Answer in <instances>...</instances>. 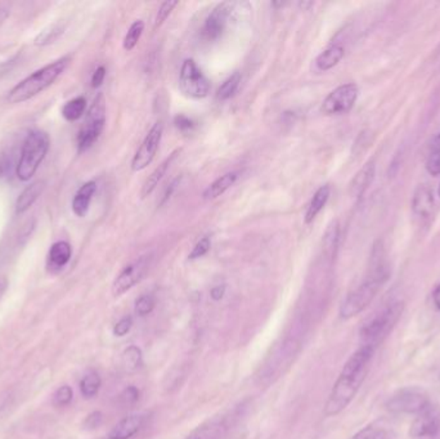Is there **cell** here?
<instances>
[{
    "label": "cell",
    "instance_id": "cell-32",
    "mask_svg": "<svg viewBox=\"0 0 440 439\" xmlns=\"http://www.w3.org/2000/svg\"><path fill=\"white\" fill-rule=\"evenodd\" d=\"M63 34V28L61 25H53L48 29L43 30L37 39H35V44L37 45H48L54 43L61 35Z\"/></svg>",
    "mask_w": 440,
    "mask_h": 439
},
{
    "label": "cell",
    "instance_id": "cell-40",
    "mask_svg": "<svg viewBox=\"0 0 440 439\" xmlns=\"http://www.w3.org/2000/svg\"><path fill=\"white\" fill-rule=\"evenodd\" d=\"M174 125H176L178 131L183 133L192 132L195 129V126H196V124L192 121L190 117L184 116V115L176 116Z\"/></svg>",
    "mask_w": 440,
    "mask_h": 439
},
{
    "label": "cell",
    "instance_id": "cell-6",
    "mask_svg": "<svg viewBox=\"0 0 440 439\" xmlns=\"http://www.w3.org/2000/svg\"><path fill=\"white\" fill-rule=\"evenodd\" d=\"M106 124V100L102 93L97 95L87 112L84 124L78 136V150L84 152L96 143Z\"/></svg>",
    "mask_w": 440,
    "mask_h": 439
},
{
    "label": "cell",
    "instance_id": "cell-9",
    "mask_svg": "<svg viewBox=\"0 0 440 439\" xmlns=\"http://www.w3.org/2000/svg\"><path fill=\"white\" fill-rule=\"evenodd\" d=\"M358 93L360 90L355 84L349 83V84L340 85L338 88L334 89L330 95L324 98L321 110L327 116L346 114L352 110L353 106L355 104Z\"/></svg>",
    "mask_w": 440,
    "mask_h": 439
},
{
    "label": "cell",
    "instance_id": "cell-7",
    "mask_svg": "<svg viewBox=\"0 0 440 439\" xmlns=\"http://www.w3.org/2000/svg\"><path fill=\"white\" fill-rule=\"evenodd\" d=\"M430 406L429 395L420 388H404L391 395L386 402V409L393 414H420Z\"/></svg>",
    "mask_w": 440,
    "mask_h": 439
},
{
    "label": "cell",
    "instance_id": "cell-44",
    "mask_svg": "<svg viewBox=\"0 0 440 439\" xmlns=\"http://www.w3.org/2000/svg\"><path fill=\"white\" fill-rule=\"evenodd\" d=\"M433 301L435 304V307L440 309V284L434 289L433 291Z\"/></svg>",
    "mask_w": 440,
    "mask_h": 439
},
{
    "label": "cell",
    "instance_id": "cell-35",
    "mask_svg": "<svg viewBox=\"0 0 440 439\" xmlns=\"http://www.w3.org/2000/svg\"><path fill=\"white\" fill-rule=\"evenodd\" d=\"M154 304H156V301H154L152 295H148V294L142 295L135 301V313L140 317L149 315L154 311Z\"/></svg>",
    "mask_w": 440,
    "mask_h": 439
},
{
    "label": "cell",
    "instance_id": "cell-18",
    "mask_svg": "<svg viewBox=\"0 0 440 439\" xmlns=\"http://www.w3.org/2000/svg\"><path fill=\"white\" fill-rule=\"evenodd\" d=\"M44 188V181H37L28 186L16 201V212L23 214V212H28L30 208L35 204L39 196L43 193Z\"/></svg>",
    "mask_w": 440,
    "mask_h": 439
},
{
    "label": "cell",
    "instance_id": "cell-10",
    "mask_svg": "<svg viewBox=\"0 0 440 439\" xmlns=\"http://www.w3.org/2000/svg\"><path fill=\"white\" fill-rule=\"evenodd\" d=\"M236 3L224 1L214 8L213 12L206 18L201 29V37L207 42H214L219 39L227 29L228 23L235 12Z\"/></svg>",
    "mask_w": 440,
    "mask_h": 439
},
{
    "label": "cell",
    "instance_id": "cell-27",
    "mask_svg": "<svg viewBox=\"0 0 440 439\" xmlns=\"http://www.w3.org/2000/svg\"><path fill=\"white\" fill-rule=\"evenodd\" d=\"M143 31H145V23L142 20H137L130 25V28L125 35L124 42H123L125 51H133L135 48V45L140 43V39Z\"/></svg>",
    "mask_w": 440,
    "mask_h": 439
},
{
    "label": "cell",
    "instance_id": "cell-28",
    "mask_svg": "<svg viewBox=\"0 0 440 439\" xmlns=\"http://www.w3.org/2000/svg\"><path fill=\"white\" fill-rule=\"evenodd\" d=\"M101 378L98 373L92 371L87 373L80 381L81 395L85 398H93L101 388Z\"/></svg>",
    "mask_w": 440,
    "mask_h": 439
},
{
    "label": "cell",
    "instance_id": "cell-1",
    "mask_svg": "<svg viewBox=\"0 0 440 439\" xmlns=\"http://www.w3.org/2000/svg\"><path fill=\"white\" fill-rule=\"evenodd\" d=\"M374 353L372 347L362 345L346 361L324 406V416L338 415L350 404L366 379Z\"/></svg>",
    "mask_w": 440,
    "mask_h": 439
},
{
    "label": "cell",
    "instance_id": "cell-46",
    "mask_svg": "<svg viewBox=\"0 0 440 439\" xmlns=\"http://www.w3.org/2000/svg\"><path fill=\"white\" fill-rule=\"evenodd\" d=\"M438 193H439V198H440V186H439V191H438Z\"/></svg>",
    "mask_w": 440,
    "mask_h": 439
},
{
    "label": "cell",
    "instance_id": "cell-23",
    "mask_svg": "<svg viewBox=\"0 0 440 439\" xmlns=\"http://www.w3.org/2000/svg\"><path fill=\"white\" fill-rule=\"evenodd\" d=\"M237 178H238V174L235 172H231L224 176H219L204 191L202 196L205 200H215V198H219L236 184Z\"/></svg>",
    "mask_w": 440,
    "mask_h": 439
},
{
    "label": "cell",
    "instance_id": "cell-41",
    "mask_svg": "<svg viewBox=\"0 0 440 439\" xmlns=\"http://www.w3.org/2000/svg\"><path fill=\"white\" fill-rule=\"evenodd\" d=\"M104 78H106V68L104 66L98 67L92 76V87L94 89L99 88L104 81Z\"/></svg>",
    "mask_w": 440,
    "mask_h": 439
},
{
    "label": "cell",
    "instance_id": "cell-13",
    "mask_svg": "<svg viewBox=\"0 0 440 439\" xmlns=\"http://www.w3.org/2000/svg\"><path fill=\"white\" fill-rule=\"evenodd\" d=\"M440 431L439 411L432 406H427L425 410L418 414L411 426L412 438L433 439Z\"/></svg>",
    "mask_w": 440,
    "mask_h": 439
},
{
    "label": "cell",
    "instance_id": "cell-24",
    "mask_svg": "<svg viewBox=\"0 0 440 439\" xmlns=\"http://www.w3.org/2000/svg\"><path fill=\"white\" fill-rule=\"evenodd\" d=\"M345 51L341 45H331L326 51H323L316 59L317 68L319 71H329L332 67L336 66L344 57Z\"/></svg>",
    "mask_w": 440,
    "mask_h": 439
},
{
    "label": "cell",
    "instance_id": "cell-31",
    "mask_svg": "<svg viewBox=\"0 0 440 439\" xmlns=\"http://www.w3.org/2000/svg\"><path fill=\"white\" fill-rule=\"evenodd\" d=\"M123 363H124L125 368L133 371V370H137L142 363V351L137 345H130L129 348H126L123 354Z\"/></svg>",
    "mask_w": 440,
    "mask_h": 439
},
{
    "label": "cell",
    "instance_id": "cell-3",
    "mask_svg": "<svg viewBox=\"0 0 440 439\" xmlns=\"http://www.w3.org/2000/svg\"><path fill=\"white\" fill-rule=\"evenodd\" d=\"M68 64H70V57L66 56L31 73L9 90L7 95L8 102L13 103V104L26 102L39 93L44 92L45 89L49 88L51 84L63 73Z\"/></svg>",
    "mask_w": 440,
    "mask_h": 439
},
{
    "label": "cell",
    "instance_id": "cell-33",
    "mask_svg": "<svg viewBox=\"0 0 440 439\" xmlns=\"http://www.w3.org/2000/svg\"><path fill=\"white\" fill-rule=\"evenodd\" d=\"M178 4H179V1H176V0H168V1L162 3L161 7L159 8V12L154 18V30L159 29L162 23L168 20V17L171 15V12L174 11V8Z\"/></svg>",
    "mask_w": 440,
    "mask_h": 439
},
{
    "label": "cell",
    "instance_id": "cell-22",
    "mask_svg": "<svg viewBox=\"0 0 440 439\" xmlns=\"http://www.w3.org/2000/svg\"><path fill=\"white\" fill-rule=\"evenodd\" d=\"M350 439H394V432L384 421H374L354 434Z\"/></svg>",
    "mask_w": 440,
    "mask_h": 439
},
{
    "label": "cell",
    "instance_id": "cell-34",
    "mask_svg": "<svg viewBox=\"0 0 440 439\" xmlns=\"http://www.w3.org/2000/svg\"><path fill=\"white\" fill-rule=\"evenodd\" d=\"M338 236H340V229H338V222H332L329 228L326 229V234L323 237V241L326 245V249L329 251H335L338 248Z\"/></svg>",
    "mask_w": 440,
    "mask_h": 439
},
{
    "label": "cell",
    "instance_id": "cell-42",
    "mask_svg": "<svg viewBox=\"0 0 440 439\" xmlns=\"http://www.w3.org/2000/svg\"><path fill=\"white\" fill-rule=\"evenodd\" d=\"M102 423V414L101 412H93V414H90L88 417H87V421H85V425L88 426L89 429H96L98 428L99 425Z\"/></svg>",
    "mask_w": 440,
    "mask_h": 439
},
{
    "label": "cell",
    "instance_id": "cell-8",
    "mask_svg": "<svg viewBox=\"0 0 440 439\" xmlns=\"http://www.w3.org/2000/svg\"><path fill=\"white\" fill-rule=\"evenodd\" d=\"M179 88L190 98L202 100L210 92V83L193 59H185L179 75Z\"/></svg>",
    "mask_w": 440,
    "mask_h": 439
},
{
    "label": "cell",
    "instance_id": "cell-17",
    "mask_svg": "<svg viewBox=\"0 0 440 439\" xmlns=\"http://www.w3.org/2000/svg\"><path fill=\"white\" fill-rule=\"evenodd\" d=\"M374 178V162H367L363 168L353 178L352 184L349 187V192L353 198H360L371 186Z\"/></svg>",
    "mask_w": 440,
    "mask_h": 439
},
{
    "label": "cell",
    "instance_id": "cell-15",
    "mask_svg": "<svg viewBox=\"0 0 440 439\" xmlns=\"http://www.w3.org/2000/svg\"><path fill=\"white\" fill-rule=\"evenodd\" d=\"M97 191V184L94 181H89L82 184L78 192L75 193L73 200V212L76 217H85L89 212L90 201L94 196Z\"/></svg>",
    "mask_w": 440,
    "mask_h": 439
},
{
    "label": "cell",
    "instance_id": "cell-37",
    "mask_svg": "<svg viewBox=\"0 0 440 439\" xmlns=\"http://www.w3.org/2000/svg\"><path fill=\"white\" fill-rule=\"evenodd\" d=\"M210 246H212L210 237H207V236L202 237V239L195 245V248L192 249L190 255H188V259H190V260H195V259H200V258L205 256L206 254L209 253Z\"/></svg>",
    "mask_w": 440,
    "mask_h": 439
},
{
    "label": "cell",
    "instance_id": "cell-12",
    "mask_svg": "<svg viewBox=\"0 0 440 439\" xmlns=\"http://www.w3.org/2000/svg\"><path fill=\"white\" fill-rule=\"evenodd\" d=\"M148 270V259L140 258L137 262L126 265L123 271L120 272L114 285H112V294L114 296H120L123 294L129 291L132 287L137 285Z\"/></svg>",
    "mask_w": 440,
    "mask_h": 439
},
{
    "label": "cell",
    "instance_id": "cell-11",
    "mask_svg": "<svg viewBox=\"0 0 440 439\" xmlns=\"http://www.w3.org/2000/svg\"><path fill=\"white\" fill-rule=\"evenodd\" d=\"M162 133H164V125L161 121L156 124L149 129V132L143 139L138 151L134 155L132 160L133 172H142L154 162V156L157 154V150L161 142Z\"/></svg>",
    "mask_w": 440,
    "mask_h": 439
},
{
    "label": "cell",
    "instance_id": "cell-39",
    "mask_svg": "<svg viewBox=\"0 0 440 439\" xmlns=\"http://www.w3.org/2000/svg\"><path fill=\"white\" fill-rule=\"evenodd\" d=\"M132 326V317H130V315L124 317V318H121V320H120V321L115 325V327H114V334H115L116 337H124V335H126V334L130 331Z\"/></svg>",
    "mask_w": 440,
    "mask_h": 439
},
{
    "label": "cell",
    "instance_id": "cell-43",
    "mask_svg": "<svg viewBox=\"0 0 440 439\" xmlns=\"http://www.w3.org/2000/svg\"><path fill=\"white\" fill-rule=\"evenodd\" d=\"M224 294H226V286H215L213 290H212V298H213L214 301H220L223 296H224Z\"/></svg>",
    "mask_w": 440,
    "mask_h": 439
},
{
    "label": "cell",
    "instance_id": "cell-26",
    "mask_svg": "<svg viewBox=\"0 0 440 439\" xmlns=\"http://www.w3.org/2000/svg\"><path fill=\"white\" fill-rule=\"evenodd\" d=\"M85 110H87L85 97H76L65 103V106L62 107V116L65 117L67 121H76L84 115Z\"/></svg>",
    "mask_w": 440,
    "mask_h": 439
},
{
    "label": "cell",
    "instance_id": "cell-30",
    "mask_svg": "<svg viewBox=\"0 0 440 439\" xmlns=\"http://www.w3.org/2000/svg\"><path fill=\"white\" fill-rule=\"evenodd\" d=\"M240 83H241V75H240V73H235L233 75H231L227 80L224 81L220 85V88L218 89V93H216L218 100H220V101L229 100L237 92V89L240 87Z\"/></svg>",
    "mask_w": 440,
    "mask_h": 439
},
{
    "label": "cell",
    "instance_id": "cell-14",
    "mask_svg": "<svg viewBox=\"0 0 440 439\" xmlns=\"http://www.w3.org/2000/svg\"><path fill=\"white\" fill-rule=\"evenodd\" d=\"M145 419L140 415H130L120 420L109 433V439H129L140 432Z\"/></svg>",
    "mask_w": 440,
    "mask_h": 439
},
{
    "label": "cell",
    "instance_id": "cell-16",
    "mask_svg": "<svg viewBox=\"0 0 440 439\" xmlns=\"http://www.w3.org/2000/svg\"><path fill=\"white\" fill-rule=\"evenodd\" d=\"M181 151H182V150H176L173 154L170 155L169 157H166L157 168L154 169V172L151 173V176L147 178L146 182H145L143 187H142L140 198H146L147 196H149V195L156 190V187L159 186L164 176L166 174L170 164L176 159V155L181 154Z\"/></svg>",
    "mask_w": 440,
    "mask_h": 439
},
{
    "label": "cell",
    "instance_id": "cell-20",
    "mask_svg": "<svg viewBox=\"0 0 440 439\" xmlns=\"http://www.w3.org/2000/svg\"><path fill=\"white\" fill-rule=\"evenodd\" d=\"M412 205H413V212L420 218L425 220V218L432 217L434 210L433 192L425 186L420 187L415 193Z\"/></svg>",
    "mask_w": 440,
    "mask_h": 439
},
{
    "label": "cell",
    "instance_id": "cell-4",
    "mask_svg": "<svg viewBox=\"0 0 440 439\" xmlns=\"http://www.w3.org/2000/svg\"><path fill=\"white\" fill-rule=\"evenodd\" d=\"M51 139L43 131H31L23 140L21 156L16 168L17 178L21 182H29L35 176L40 164L49 151Z\"/></svg>",
    "mask_w": 440,
    "mask_h": 439
},
{
    "label": "cell",
    "instance_id": "cell-2",
    "mask_svg": "<svg viewBox=\"0 0 440 439\" xmlns=\"http://www.w3.org/2000/svg\"><path fill=\"white\" fill-rule=\"evenodd\" d=\"M390 268L385 250L376 246L372 250L369 272L366 279L349 294L340 308V317L349 320L362 313L374 301L381 286L389 279Z\"/></svg>",
    "mask_w": 440,
    "mask_h": 439
},
{
    "label": "cell",
    "instance_id": "cell-21",
    "mask_svg": "<svg viewBox=\"0 0 440 439\" xmlns=\"http://www.w3.org/2000/svg\"><path fill=\"white\" fill-rule=\"evenodd\" d=\"M330 186H327V184H324V186L319 187L316 191L314 196L310 200V204H309L307 212H305V217H304V220H305L307 224L313 223L317 218V215L322 212L323 208L326 206L329 198H330Z\"/></svg>",
    "mask_w": 440,
    "mask_h": 439
},
{
    "label": "cell",
    "instance_id": "cell-38",
    "mask_svg": "<svg viewBox=\"0 0 440 439\" xmlns=\"http://www.w3.org/2000/svg\"><path fill=\"white\" fill-rule=\"evenodd\" d=\"M140 389L134 385H130L128 388L125 389L124 392L120 395V401L124 404V406H130L134 404L140 399Z\"/></svg>",
    "mask_w": 440,
    "mask_h": 439
},
{
    "label": "cell",
    "instance_id": "cell-29",
    "mask_svg": "<svg viewBox=\"0 0 440 439\" xmlns=\"http://www.w3.org/2000/svg\"><path fill=\"white\" fill-rule=\"evenodd\" d=\"M426 170L432 176L440 174V134H438L432 142V151L426 162Z\"/></svg>",
    "mask_w": 440,
    "mask_h": 439
},
{
    "label": "cell",
    "instance_id": "cell-36",
    "mask_svg": "<svg viewBox=\"0 0 440 439\" xmlns=\"http://www.w3.org/2000/svg\"><path fill=\"white\" fill-rule=\"evenodd\" d=\"M73 392L71 387L63 385V387L57 389V392L53 395V403L59 407H63L73 401Z\"/></svg>",
    "mask_w": 440,
    "mask_h": 439
},
{
    "label": "cell",
    "instance_id": "cell-19",
    "mask_svg": "<svg viewBox=\"0 0 440 439\" xmlns=\"http://www.w3.org/2000/svg\"><path fill=\"white\" fill-rule=\"evenodd\" d=\"M73 255L71 245L66 241L54 242L49 249L48 264L51 270H62Z\"/></svg>",
    "mask_w": 440,
    "mask_h": 439
},
{
    "label": "cell",
    "instance_id": "cell-45",
    "mask_svg": "<svg viewBox=\"0 0 440 439\" xmlns=\"http://www.w3.org/2000/svg\"><path fill=\"white\" fill-rule=\"evenodd\" d=\"M313 4H314L313 1H302V3H299V6H300V8H302L304 11H307L309 7H313Z\"/></svg>",
    "mask_w": 440,
    "mask_h": 439
},
{
    "label": "cell",
    "instance_id": "cell-5",
    "mask_svg": "<svg viewBox=\"0 0 440 439\" xmlns=\"http://www.w3.org/2000/svg\"><path fill=\"white\" fill-rule=\"evenodd\" d=\"M403 309V301H393L382 308L371 320H368L360 330V339L363 345H369L376 349V347L396 327L399 318L402 317Z\"/></svg>",
    "mask_w": 440,
    "mask_h": 439
},
{
    "label": "cell",
    "instance_id": "cell-25",
    "mask_svg": "<svg viewBox=\"0 0 440 439\" xmlns=\"http://www.w3.org/2000/svg\"><path fill=\"white\" fill-rule=\"evenodd\" d=\"M228 426L224 421H212L202 425L184 439H221L227 432Z\"/></svg>",
    "mask_w": 440,
    "mask_h": 439
}]
</instances>
